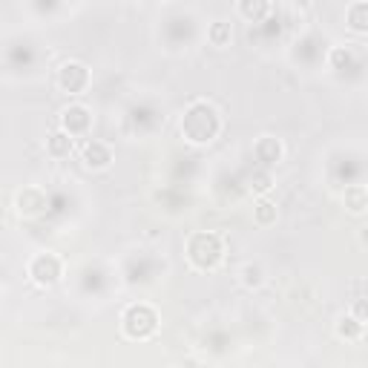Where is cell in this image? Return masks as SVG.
Instances as JSON below:
<instances>
[{
	"label": "cell",
	"instance_id": "6da1fadb",
	"mask_svg": "<svg viewBox=\"0 0 368 368\" xmlns=\"http://www.w3.org/2000/svg\"><path fill=\"white\" fill-rule=\"evenodd\" d=\"M219 130H222V118H219V110L210 101H193L184 110L182 118V135L190 144H210Z\"/></svg>",
	"mask_w": 368,
	"mask_h": 368
},
{
	"label": "cell",
	"instance_id": "7a4b0ae2",
	"mask_svg": "<svg viewBox=\"0 0 368 368\" xmlns=\"http://www.w3.org/2000/svg\"><path fill=\"white\" fill-rule=\"evenodd\" d=\"M225 256V245H222V236L213 233V231H204V233H196L190 236L187 242V259L193 268L199 270H213Z\"/></svg>",
	"mask_w": 368,
	"mask_h": 368
},
{
	"label": "cell",
	"instance_id": "3957f363",
	"mask_svg": "<svg viewBox=\"0 0 368 368\" xmlns=\"http://www.w3.org/2000/svg\"><path fill=\"white\" fill-rule=\"evenodd\" d=\"M121 328H124V334L130 340H150L156 334V328H159V314L150 305H144V303L130 305L124 311V317H121Z\"/></svg>",
	"mask_w": 368,
	"mask_h": 368
},
{
	"label": "cell",
	"instance_id": "277c9868",
	"mask_svg": "<svg viewBox=\"0 0 368 368\" xmlns=\"http://www.w3.org/2000/svg\"><path fill=\"white\" fill-rule=\"evenodd\" d=\"M63 276V262L55 253H38L29 262V279L41 288H52Z\"/></svg>",
	"mask_w": 368,
	"mask_h": 368
},
{
	"label": "cell",
	"instance_id": "5b68a950",
	"mask_svg": "<svg viewBox=\"0 0 368 368\" xmlns=\"http://www.w3.org/2000/svg\"><path fill=\"white\" fill-rule=\"evenodd\" d=\"M58 87L66 95H81L90 87V69L81 61H66L58 69Z\"/></svg>",
	"mask_w": 368,
	"mask_h": 368
},
{
	"label": "cell",
	"instance_id": "8992f818",
	"mask_svg": "<svg viewBox=\"0 0 368 368\" xmlns=\"http://www.w3.org/2000/svg\"><path fill=\"white\" fill-rule=\"evenodd\" d=\"M61 130L69 132L72 138H81L93 130V112L84 107V104H69L63 112H61Z\"/></svg>",
	"mask_w": 368,
	"mask_h": 368
},
{
	"label": "cell",
	"instance_id": "52a82bcc",
	"mask_svg": "<svg viewBox=\"0 0 368 368\" xmlns=\"http://www.w3.org/2000/svg\"><path fill=\"white\" fill-rule=\"evenodd\" d=\"M81 159H84V167H90V170H107L112 164V150L104 141H87L81 150Z\"/></svg>",
	"mask_w": 368,
	"mask_h": 368
},
{
	"label": "cell",
	"instance_id": "ba28073f",
	"mask_svg": "<svg viewBox=\"0 0 368 368\" xmlns=\"http://www.w3.org/2000/svg\"><path fill=\"white\" fill-rule=\"evenodd\" d=\"M253 156H256V162L262 164V170H270L273 164H279V159H282V144H279V138L262 135V138L253 144Z\"/></svg>",
	"mask_w": 368,
	"mask_h": 368
},
{
	"label": "cell",
	"instance_id": "9c48e42d",
	"mask_svg": "<svg viewBox=\"0 0 368 368\" xmlns=\"http://www.w3.org/2000/svg\"><path fill=\"white\" fill-rule=\"evenodd\" d=\"M46 150H49L52 159H66L72 150H75V138H72L69 132H63V130L58 127L55 132L46 135Z\"/></svg>",
	"mask_w": 368,
	"mask_h": 368
},
{
	"label": "cell",
	"instance_id": "30bf717a",
	"mask_svg": "<svg viewBox=\"0 0 368 368\" xmlns=\"http://www.w3.org/2000/svg\"><path fill=\"white\" fill-rule=\"evenodd\" d=\"M345 23L351 32H368V4L365 0H357L345 9Z\"/></svg>",
	"mask_w": 368,
	"mask_h": 368
},
{
	"label": "cell",
	"instance_id": "8fae6325",
	"mask_svg": "<svg viewBox=\"0 0 368 368\" xmlns=\"http://www.w3.org/2000/svg\"><path fill=\"white\" fill-rule=\"evenodd\" d=\"M342 201H345V207H348L351 213H362V210L368 207V187H362V184H351V187H345Z\"/></svg>",
	"mask_w": 368,
	"mask_h": 368
},
{
	"label": "cell",
	"instance_id": "7c38bea8",
	"mask_svg": "<svg viewBox=\"0 0 368 368\" xmlns=\"http://www.w3.org/2000/svg\"><path fill=\"white\" fill-rule=\"evenodd\" d=\"M337 337H340V340H348V342L359 340V337H362V322H359L357 317H351V314L340 317V320H337Z\"/></svg>",
	"mask_w": 368,
	"mask_h": 368
},
{
	"label": "cell",
	"instance_id": "4fadbf2b",
	"mask_svg": "<svg viewBox=\"0 0 368 368\" xmlns=\"http://www.w3.org/2000/svg\"><path fill=\"white\" fill-rule=\"evenodd\" d=\"M276 216H279V210H276V204H273L270 199H259V201L253 204V219H256V225L270 228V225L276 222Z\"/></svg>",
	"mask_w": 368,
	"mask_h": 368
},
{
	"label": "cell",
	"instance_id": "5bb4252c",
	"mask_svg": "<svg viewBox=\"0 0 368 368\" xmlns=\"http://www.w3.org/2000/svg\"><path fill=\"white\" fill-rule=\"evenodd\" d=\"M231 38H233V26H231L228 21H216V23H210V29H207V41H210L213 46H228V43H231Z\"/></svg>",
	"mask_w": 368,
	"mask_h": 368
},
{
	"label": "cell",
	"instance_id": "9a60e30c",
	"mask_svg": "<svg viewBox=\"0 0 368 368\" xmlns=\"http://www.w3.org/2000/svg\"><path fill=\"white\" fill-rule=\"evenodd\" d=\"M239 12L245 18H251V21H259V18H265L270 12V4H268V0H242Z\"/></svg>",
	"mask_w": 368,
	"mask_h": 368
},
{
	"label": "cell",
	"instance_id": "2e32d148",
	"mask_svg": "<svg viewBox=\"0 0 368 368\" xmlns=\"http://www.w3.org/2000/svg\"><path fill=\"white\" fill-rule=\"evenodd\" d=\"M262 282H265V268H262L259 262H248V265L242 268V285L253 290V288H259Z\"/></svg>",
	"mask_w": 368,
	"mask_h": 368
},
{
	"label": "cell",
	"instance_id": "e0dca14e",
	"mask_svg": "<svg viewBox=\"0 0 368 368\" xmlns=\"http://www.w3.org/2000/svg\"><path fill=\"white\" fill-rule=\"evenodd\" d=\"M270 187H273V176H270V170H256V173L251 176V190H253L256 196H265Z\"/></svg>",
	"mask_w": 368,
	"mask_h": 368
},
{
	"label": "cell",
	"instance_id": "ac0fdd59",
	"mask_svg": "<svg viewBox=\"0 0 368 368\" xmlns=\"http://www.w3.org/2000/svg\"><path fill=\"white\" fill-rule=\"evenodd\" d=\"M351 317H357L359 322H368V297L351 303Z\"/></svg>",
	"mask_w": 368,
	"mask_h": 368
},
{
	"label": "cell",
	"instance_id": "d6986e66",
	"mask_svg": "<svg viewBox=\"0 0 368 368\" xmlns=\"http://www.w3.org/2000/svg\"><path fill=\"white\" fill-rule=\"evenodd\" d=\"M331 61H334L337 66H340L342 61L348 63V61H351V52H348V49H345V52H342V49H334V52H331Z\"/></svg>",
	"mask_w": 368,
	"mask_h": 368
},
{
	"label": "cell",
	"instance_id": "ffe728a7",
	"mask_svg": "<svg viewBox=\"0 0 368 368\" xmlns=\"http://www.w3.org/2000/svg\"><path fill=\"white\" fill-rule=\"evenodd\" d=\"M359 242H362V245H368V225H365V228H359Z\"/></svg>",
	"mask_w": 368,
	"mask_h": 368
},
{
	"label": "cell",
	"instance_id": "44dd1931",
	"mask_svg": "<svg viewBox=\"0 0 368 368\" xmlns=\"http://www.w3.org/2000/svg\"><path fill=\"white\" fill-rule=\"evenodd\" d=\"M365 293H368V285H365Z\"/></svg>",
	"mask_w": 368,
	"mask_h": 368
}]
</instances>
